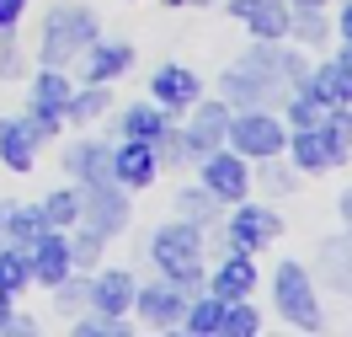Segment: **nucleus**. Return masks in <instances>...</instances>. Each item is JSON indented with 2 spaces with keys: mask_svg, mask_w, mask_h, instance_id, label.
Masks as SVG:
<instances>
[{
  "mask_svg": "<svg viewBox=\"0 0 352 337\" xmlns=\"http://www.w3.org/2000/svg\"><path fill=\"white\" fill-rule=\"evenodd\" d=\"M305 54L299 48H288L283 38L278 43H256L245 48L235 65H224L219 75V91L230 108H278V102H288L294 91L305 86Z\"/></svg>",
  "mask_w": 352,
  "mask_h": 337,
  "instance_id": "nucleus-1",
  "label": "nucleus"
},
{
  "mask_svg": "<svg viewBox=\"0 0 352 337\" xmlns=\"http://www.w3.org/2000/svg\"><path fill=\"white\" fill-rule=\"evenodd\" d=\"M150 263L166 273L171 284H182L187 294H198L203 278H208V263H203V225L182 220V214H176L171 225H160L150 236Z\"/></svg>",
  "mask_w": 352,
  "mask_h": 337,
  "instance_id": "nucleus-2",
  "label": "nucleus"
},
{
  "mask_svg": "<svg viewBox=\"0 0 352 337\" xmlns=\"http://www.w3.org/2000/svg\"><path fill=\"white\" fill-rule=\"evenodd\" d=\"M102 38V17L91 6H59L43 17V32H38V65L69 70L91 43Z\"/></svg>",
  "mask_w": 352,
  "mask_h": 337,
  "instance_id": "nucleus-3",
  "label": "nucleus"
},
{
  "mask_svg": "<svg viewBox=\"0 0 352 337\" xmlns=\"http://www.w3.org/2000/svg\"><path fill=\"white\" fill-rule=\"evenodd\" d=\"M272 311L283 316L294 332H320V327H326L320 294H315V273H309L305 263L283 257V263L272 268Z\"/></svg>",
  "mask_w": 352,
  "mask_h": 337,
  "instance_id": "nucleus-4",
  "label": "nucleus"
},
{
  "mask_svg": "<svg viewBox=\"0 0 352 337\" xmlns=\"http://www.w3.org/2000/svg\"><path fill=\"white\" fill-rule=\"evenodd\" d=\"M224 145L245 161H267V156H283L288 145V123L272 108H235L230 112V134Z\"/></svg>",
  "mask_w": 352,
  "mask_h": 337,
  "instance_id": "nucleus-5",
  "label": "nucleus"
},
{
  "mask_svg": "<svg viewBox=\"0 0 352 337\" xmlns=\"http://www.w3.org/2000/svg\"><path fill=\"white\" fill-rule=\"evenodd\" d=\"M133 220V203H129V187L118 177H102V182H80V225H91L96 236H123Z\"/></svg>",
  "mask_w": 352,
  "mask_h": 337,
  "instance_id": "nucleus-6",
  "label": "nucleus"
},
{
  "mask_svg": "<svg viewBox=\"0 0 352 337\" xmlns=\"http://www.w3.org/2000/svg\"><path fill=\"white\" fill-rule=\"evenodd\" d=\"M230 112H235V108H230L224 96H219V102H214V96H198V102L187 108V123L176 129L182 150H187V166L224 145V134H230Z\"/></svg>",
  "mask_w": 352,
  "mask_h": 337,
  "instance_id": "nucleus-7",
  "label": "nucleus"
},
{
  "mask_svg": "<svg viewBox=\"0 0 352 337\" xmlns=\"http://www.w3.org/2000/svg\"><path fill=\"white\" fill-rule=\"evenodd\" d=\"M198 182L224 203V209H235L241 198H251V161L235 156L230 145H219V150H208V156L198 161Z\"/></svg>",
  "mask_w": 352,
  "mask_h": 337,
  "instance_id": "nucleus-8",
  "label": "nucleus"
},
{
  "mask_svg": "<svg viewBox=\"0 0 352 337\" xmlns=\"http://www.w3.org/2000/svg\"><path fill=\"white\" fill-rule=\"evenodd\" d=\"M187 300H192V294L160 273V278H150V284H139V289H133V311L129 316H139V321L155 327V332H176V327H182V316H187Z\"/></svg>",
  "mask_w": 352,
  "mask_h": 337,
  "instance_id": "nucleus-9",
  "label": "nucleus"
},
{
  "mask_svg": "<svg viewBox=\"0 0 352 337\" xmlns=\"http://www.w3.org/2000/svg\"><path fill=\"white\" fill-rule=\"evenodd\" d=\"M278 236H283L278 209H272V203H251V198L235 203V214H230V225H224V247L251 252V257H256L267 241H278Z\"/></svg>",
  "mask_w": 352,
  "mask_h": 337,
  "instance_id": "nucleus-10",
  "label": "nucleus"
},
{
  "mask_svg": "<svg viewBox=\"0 0 352 337\" xmlns=\"http://www.w3.org/2000/svg\"><path fill=\"white\" fill-rule=\"evenodd\" d=\"M27 268H32V284L54 289L65 273H75V257H69V230H54L48 225L38 241H27Z\"/></svg>",
  "mask_w": 352,
  "mask_h": 337,
  "instance_id": "nucleus-11",
  "label": "nucleus"
},
{
  "mask_svg": "<svg viewBox=\"0 0 352 337\" xmlns=\"http://www.w3.org/2000/svg\"><path fill=\"white\" fill-rule=\"evenodd\" d=\"M133 59H139V54H133V43L96 38V43L75 59V65H80V81H86V86H112L118 75H129V70H133Z\"/></svg>",
  "mask_w": 352,
  "mask_h": 337,
  "instance_id": "nucleus-12",
  "label": "nucleus"
},
{
  "mask_svg": "<svg viewBox=\"0 0 352 337\" xmlns=\"http://www.w3.org/2000/svg\"><path fill=\"white\" fill-rule=\"evenodd\" d=\"M112 177L123 182L129 193H144L150 182H160L155 145H144V139H118V145H112Z\"/></svg>",
  "mask_w": 352,
  "mask_h": 337,
  "instance_id": "nucleus-13",
  "label": "nucleus"
},
{
  "mask_svg": "<svg viewBox=\"0 0 352 337\" xmlns=\"http://www.w3.org/2000/svg\"><path fill=\"white\" fill-rule=\"evenodd\" d=\"M256 263H251V252H224L219 268H208V278H203V289L219 294V300H251V289H256Z\"/></svg>",
  "mask_w": 352,
  "mask_h": 337,
  "instance_id": "nucleus-14",
  "label": "nucleus"
},
{
  "mask_svg": "<svg viewBox=\"0 0 352 337\" xmlns=\"http://www.w3.org/2000/svg\"><path fill=\"white\" fill-rule=\"evenodd\" d=\"M203 96V75L187 65H160L150 75V102H160L166 112H187Z\"/></svg>",
  "mask_w": 352,
  "mask_h": 337,
  "instance_id": "nucleus-15",
  "label": "nucleus"
},
{
  "mask_svg": "<svg viewBox=\"0 0 352 337\" xmlns=\"http://www.w3.org/2000/svg\"><path fill=\"white\" fill-rule=\"evenodd\" d=\"M133 289H139V278L129 268H91V300L86 311H102V316H129L133 311Z\"/></svg>",
  "mask_w": 352,
  "mask_h": 337,
  "instance_id": "nucleus-16",
  "label": "nucleus"
},
{
  "mask_svg": "<svg viewBox=\"0 0 352 337\" xmlns=\"http://www.w3.org/2000/svg\"><path fill=\"white\" fill-rule=\"evenodd\" d=\"M305 96H315L320 108H352V70L342 59H320L315 70H305Z\"/></svg>",
  "mask_w": 352,
  "mask_h": 337,
  "instance_id": "nucleus-17",
  "label": "nucleus"
},
{
  "mask_svg": "<svg viewBox=\"0 0 352 337\" xmlns=\"http://www.w3.org/2000/svg\"><path fill=\"white\" fill-rule=\"evenodd\" d=\"M283 156H288V166H294L299 177H315V172H331V166H336L326 134H320V123H315V129H288Z\"/></svg>",
  "mask_w": 352,
  "mask_h": 337,
  "instance_id": "nucleus-18",
  "label": "nucleus"
},
{
  "mask_svg": "<svg viewBox=\"0 0 352 337\" xmlns=\"http://www.w3.org/2000/svg\"><path fill=\"white\" fill-rule=\"evenodd\" d=\"M43 230H48L43 203H0V247L27 252V241H38Z\"/></svg>",
  "mask_w": 352,
  "mask_h": 337,
  "instance_id": "nucleus-19",
  "label": "nucleus"
},
{
  "mask_svg": "<svg viewBox=\"0 0 352 337\" xmlns=\"http://www.w3.org/2000/svg\"><path fill=\"white\" fill-rule=\"evenodd\" d=\"M65 172L75 177V187L112 177V145L107 139H75V145H65Z\"/></svg>",
  "mask_w": 352,
  "mask_h": 337,
  "instance_id": "nucleus-20",
  "label": "nucleus"
},
{
  "mask_svg": "<svg viewBox=\"0 0 352 337\" xmlns=\"http://www.w3.org/2000/svg\"><path fill=\"white\" fill-rule=\"evenodd\" d=\"M166 129H171V112L160 108V102H129V108L118 112V139H144V145H155Z\"/></svg>",
  "mask_w": 352,
  "mask_h": 337,
  "instance_id": "nucleus-21",
  "label": "nucleus"
},
{
  "mask_svg": "<svg viewBox=\"0 0 352 337\" xmlns=\"http://www.w3.org/2000/svg\"><path fill=\"white\" fill-rule=\"evenodd\" d=\"M315 273H320V284H331L336 294H347V300H352V236L320 241V252H315Z\"/></svg>",
  "mask_w": 352,
  "mask_h": 337,
  "instance_id": "nucleus-22",
  "label": "nucleus"
},
{
  "mask_svg": "<svg viewBox=\"0 0 352 337\" xmlns=\"http://www.w3.org/2000/svg\"><path fill=\"white\" fill-rule=\"evenodd\" d=\"M288 0H245L241 22L251 27V38H262V43H278V38H288Z\"/></svg>",
  "mask_w": 352,
  "mask_h": 337,
  "instance_id": "nucleus-23",
  "label": "nucleus"
},
{
  "mask_svg": "<svg viewBox=\"0 0 352 337\" xmlns=\"http://www.w3.org/2000/svg\"><path fill=\"white\" fill-rule=\"evenodd\" d=\"M32 161H38V139L27 134V123L22 118H0V166L32 172Z\"/></svg>",
  "mask_w": 352,
  "mask_h": 337,
  "instance_id": "nucleus-24",
  "label": "nucleus"
},
{
  "mask_svg": "<svg viewBox=\"0 0 352 337\" xmlns=\"http://www.w3.org/2000/svg\"><path fill=\"white\" fill-rule=\"evenodd\" d=\"M69 91H75V81H69L65 70L43 65L38 75H32V96H27V108H38V112H59V118H65Z\"/></svg>",
  "mask_w": 352,
  "mask_h": 337,
  "instance_id": "nucleus-25",
  "label": "nucleus"
},
{
  "mask_svg": "<svg viewBox=\"0 0 352 337\" xmlns=\"http://www.w3.org/2000/svg\"><path fill=\"white\" fill-rule=\"evenodd\" d=\"M219 321H224V300H219V294H208V289H198L192 300H187L182 332H192V337H219Z\"/></svg>",
  "mask_w": 352,
  "mask_h": 337,
  "instance_id": "nucleus-26",
  "label": "nucleus"
},
{
  "mask_svg": "<svg viewBox=\"0 0 352 337\" xmlns=\"http://www.w3.org/2000/svg\"><path fill=\"white\" fill-rule=\"evenodd\" d=\"M107 112H112L107 86H80V91H69V102H65V123H96Z\"/></svg>",
  "mask_w": 352,
  "mask_h": 337,
  "instance_id": "nucleus-27",
  "label": "nucleus"
},
{
  "mask_svg": "<svg viewBox=\"0 0 352 337\" xmlns=\"http://www.w3.org/2000/svg\"><path fill=\"white\" fill-rule=\"evenodd\" d=\"M320 134H326V145H331V161L347 166V161H352V108H326Z\"/></svg>",
  "mask_w": 352,
  "mask_h": 337,
  "instance_id": "nucleus-28",
  "label": "nucleus"
},
{
  "mask_svg": "<svg viewBox=\"0 0 352 337\" xmlns=\"http://www.w3.org/2000/svg\"><path fill=\"white\" fill-rule=\"evenodd\" d=\"M219 209H224V203L214 198L203 182H192V187H182V193H176V214H182V220H192V225H214V220H219Z\"/></svg>",
  "mask_w": 352,
  "mask_h": 337,
  "instance_id": "nucleus-29",
  "label": "nucleus"
},
{
  "mask_svg": "<svg viewBox=\"0 0 352 337\" xmlns=\"http://www.w3.org/2000/svg\"><path fill=\"white\" fill-rule=\"evenodd\" d=\"M102 252H107V236H96L91 225H69V257H75L80 273L102 268Z\"/></svg>",
  "mask_w": 352,
  "mask_h": 337,
  "instance_id": "nucleus-30",
  "label": "nucleus"
},
{
  "mask_svg": "<svg viewBox=\"0 0 352 337\" xmlns=\"http://www.w3.org/2000/svg\"><path fill=\"white\" fill-rule=\"evenodd\" d=\"M288 38L299 48H326V38H331L326 11H294V17H288Z\"/></svg>",
  "mask_w": 352,
  "mask_h": 337,
  "instance_id": "nucleus-31",
  "label": "nucleus"
},
{
  "mask_svg": "<svg viewBox=\"0 0 352 337\" xmlns=\"http://www.w3.org/2000/svg\"><path fill=\"white\" fill-rule=\"evenodd\" d=\"M262 332V311L251 300H224V321H219V337H256Z\"/></svg>",
  "mask_w": 352,
  "mask_h": 337,
  "instance_id": "nucleus-32",
  "label": "nucleus"
},
{
  "mask_svg": "<svg viewBox=\"0 0 352 337\" xmlns=\"http://www.w3.org/2000/svg\"><path fill=\"white\" fill-rule=\"evenodd\" d=\"M43 214L54 230H69V225H80V187H54L43 198Z\"/></svg>",
  "mask_w": 352,
  "mask_h": 337,
  "instance_id": "nucleus-33",
  "label": "nucleus"
},
{
  "mask_svg": "<svg viewBox=\"0 0 352 337\" xmlns=\"http://www.w3.org/2000/svg\"><path fill=\"white\" fill-rule=\"evenodd\" d=\"M256 166H262V177H251V182H262L272 198H288V193L299 187V172H294L283 156H267V161H256Z\"/></svg>",
  "mask_w": 352,
  "mask_h": 337,
  "instance_id": "nucleus-34",
  "label": "nucleus"
},
{
  "mask_svg": "<svg viewBox=\"0 0 352 337\" xmlns=\"http://www.w3.org/2000/svg\"><path fill=\"white\" fill-rule=\"evenodd\" d=\"M54 305H59V311H86V300H91V273H65V278H59V284H54Z\"/></svg>",
  "mask_w": 352,
  "mask_h": 337,
  "instance_id": "nucleus-35",
  "label": "nucleus"
},
{
  "mask_svg": "<svg viewBox=\"0 0 352 337\" xmlns=\"http://www.w3.org/2000/svg\"><path fill=\"white\" fill-rule=\"evenodd\" d=\"M32 284V268H27V252L22 247H0V289L22 294Z\"/></svg>",
  "mask_w": 352,
  "mask_h": 337,
  "instance_id": "nucleus-36",
  "label": "nucleus"
},
{
  "mask_svg": "<svg viewBox=\"0 0 352 337\" xmlns=\"http://www.w3.org/2000/svg\"><path fill=\"white\" fill-rule=\"evenodd\" d=\"M320 118H326V108H320L315 96H305V91H294V96L283 102V123L288 129H315Z\"/></svg>",
  "mask_w": 352,
  "mask_h": 337,
  "instance_id": "nucleus-37",
  "label": "nucleus"
},
{
  "mask_svg": "<svg viewBox=\"0 0 352 337\" xmlns=\"http://www.w3.org/2000/svg\"><path fill=\"white\" fill-rule=\"evenodd\" d=\"M129 316H102V311H91L75 321V337H129Z\"/></svg>",
  "mask_w": 352,
  "mask_h": 337,
  "instance_id": "nucleus-38",
  "label": "nucleus"
},
{
  "mask_svg": "<svg viewBox=\"0 0 352 337\" xmlns=\"http://www.w3.org/2000/svg\"><path fill=\"white\" fill-rule=\"evenodd\" d=\"M22 43H16V27H0V81H16L22 75Z\"/></svg>",
  "mask_w": 352,
  "mask_h": 337,
  "instance_id": "nucleus-39",
  "label": "nucleus"
},
{
  "mask_svg": "<svg viewBox=\"0 0 352 337\" xmlns=\"http://www.w3.org/2000/svg\"><path fill=\"white\" fill-rule=\"evenodd\" d=\"M27 11V0H0V27H16Z\"/></svg>",
  "mask_w": 352,
  "mask_h": 337,
  "instance_id": "nucleus-40",
  "label": "nucleus"
},
{
  "mask_svg": "<svg viewBox=\"0 0 352 337\" xmlns=\"http://www.w3.org/2000/svg\"><path fill=\"white\" fill-rule=\"evenodd\" d=\"M336 32H342V43L352 38V0H342V11H336Z\"/></svg>",
  "mask_w": 352,
  "mask_h": 337,
  "instance_id": "nucleus-41",
  "label": "nucleus"
},
{
  "mask_svg": "<svg viewBox=\"0 0 352 337\" xmlns=\"http://www.w3.org/2000/svg\"><path fill=\"white\" fill-rule=\"evenodd\" d=\"M11 316H16V294L0 289V332H6V321H11Z\"/></svg>",
  "mask_w": 352,
  "mask_h": 337,
  "instance_id": "nucleus-42",
  "label": "nucleus"
},
{
  "mask_svg": "<svg viewBox=\"0 0 352 337\" xmlns=\"http://www.w3.org/2000/svg\"><path fill=\"white\" fill-rule=\"evenodd\" d=\"M336 209H342V225H347V236H352V187H342V198H336Z\"/></svg>",
  "mask_w": 352,
  "mask_h": 337,
  "instance_id": "nucleus-43",
  "label": "nucleus"
},
{
  "mask_svg": "<svg viewBox=\"0 0 352 337\" xmlns=\"http://www.w3.org/2000/svg\"><path fill=\"white\" fill-rule=\"evenodd\" d=\"M331 0H288V11H326Z\"/></svg>",
  "mask_w": 352,
  "mask_h": 337,
  "instance_id": "nucleus-44",
  "label": "nucleus"
},
{
  "mask_svg": "<svg viewBox=\"0 0 352 337\" xmlns=\"http://www.w3.org/2000/svg\"><path fill=\"white\" fill-rule=\"evenodd\" d=\"M166 11H187V6H214V0H160Z\"/></svg>",
  "mask_w": 352,
  "mask_h": 337,
  "instance_id": "nucleus-45",
  "label": "nucleus"
},
{
  "mask_svg": "<svg viewBox=\"0 0 352 337\" xmlns=\"http://www.w3.org/2000/svg\"><path fill=\"white\" fill-rule=\"evenodd\" d=\"M224 11H230V17H241V11H245V0H224Z\"/></svg>",
  "mask_w": 352,
  "mask_h": 337,
  "instance_id": "nucleus-46",
  "label": "nucleus"
},
{
  "mask_svg": "<svg viewBox=\"0 0 352 337\" xmlns=\"http://www.w3.org/2000/svg\"><path fill=\"white\" fill-rule=\"evenodd\" d=\"M336 59H342V65L352 70V38H347V48H342V54H336Z\"/></svg>",
  "mask_w": 352,
  "mask_h": 337,
  "instance_id": "nucleus-47",
  "label": "nucleus"
}]
</instances>
